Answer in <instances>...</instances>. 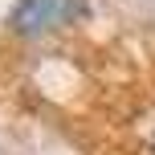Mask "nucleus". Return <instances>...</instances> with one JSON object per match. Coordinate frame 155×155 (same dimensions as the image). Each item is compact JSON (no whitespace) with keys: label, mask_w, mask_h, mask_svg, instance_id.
I'll list each match as a JSON object with an SVG mask.
<instances>
[{"label":"nucleus","mask_w":155,"mask_h":155,"mask_svg":"<svg viewBox=\"0 0 155 155\" xmlns=\"http://www.w3.org/2000/svg\"><path fill=\"white\" fill-rule=\"evenodd\" d=\"M86 12V0H16L8 12V29L21 37H41L61 25H74Z\"/></svg>","instance_id":"obj_1"}]
</instances>
